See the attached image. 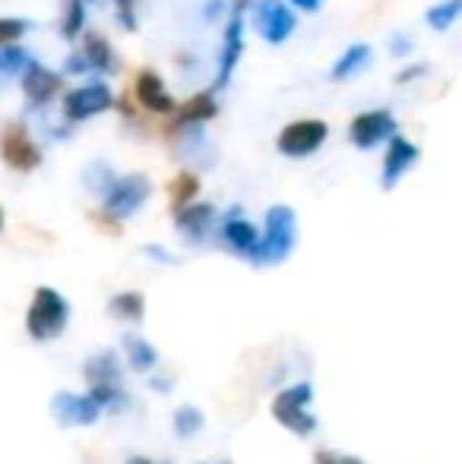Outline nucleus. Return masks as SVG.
Returning <instances> with one entry per match:
<instances>
[{"instance_id": "obj_1", "label": "nucleus", "mask_w": 462, "mask_h": 464, "mask_svg": "<svg viewBox=\"0 0 462 464\" xmlns=\"http://www.w3.org/2000/svg\"><path fill=\"white\" fill-rule=\"evenodd\" d=\"M298 244V215L291 206H272L266 212L263 240H260L257 253L251 256L253 266H279L291 256Z\"/></svg>"}, {"instance_id": "obj_2", "label": "nucleus", "mask_w": 462, "mask_h": 464, "mask_svg": "<svg viewBox=\"0 0 462 464\" xmlns=\"http://www.w3.org/2000/svg\"><path fill=\"white\" fill-rule=\"evenodd\" d=\"M70 323V304L57 287L42 285L32 297L29 310H25V332L32 342H54L64 335Z\"/></svg>"}, {"instance_id": "obj_3", "label": "nucleus", "mask_w": 462, "mask_h": 464, "mask_svg": "<svg viewBox=\"0 0 462 464\" xmlns=\"http://www.w3.org/2000/svg\"><path fill=\"white\" fill-rule=\"evenodd\" d=\"M310 401H314L310 382H295L272 398V417L295 436H310L317 433V417L310 414Z\"/></svg>"}, {"instance_id": "obj_4", "label": "nucleus", "mask_w": 462, "mask_h": 464, "mask_svg": "<svg viewBox=\"0 0 462 464\" xmlns=\"http://www.w3.org/2000/svg\"><path fill=\"white\" fill-rule=\"evenodd\" d=\"M152 193V184H149L143 174H127V178H117L112 189L102 196V212H108L112 218L123 221L130 215H136L143 208V202Z\"/></svg>"}, {"instance_id": "obj_5", "label": "nucleus", "mask_w": 462, "mask_h": 464, "mask_svg": "<svg viewBox=\"0 0 462 464\" xmlns=\"http://www.w3.org/2000/svg\"><path fill=\"white\" fill-rule=\"evenodd\" d=\"M329 127L323 121H295L279 133L276 146L285 159H308L327 142Z\"/></svg>"}, {"instance_id": "obj_6", "label": "nucleus", "mask_w": 462, "mask_h": 464, "mask_svg": "<svg viewBox=\"0 0 462 464\" xmlns=\"http://www.w3.org/2000/svg\"><path fill=\"white\" fill-rule=\"evenodd\" d=\"M102 404L99 398L89 392V395H74V392H57L51 398V414L61 427H93L102 417Z\"/></svg>"}, {"instance_id": "obj_7", "label": "nucleus", "mask_w": 462, "mask_h": 464, "mask_svg": "<svg viewBox=\"0 0 462 464\" xmlns=\"http://www.w3.org/2000/svg\"><path fill=\"white\" fill-rule=\"evenodd\" d=\"M114 104V95L105 82H93V86H80L74 92L64 95V117L70 123H80V121H89V117L102 114Z\"/></svg>"}, {"instance_id": "obj_8", "label": "nucleus", "mask_w": 462, "mask_h": 464, "mask_svg": "<svg viewBox=\"0 0 462 464\" xmlns=\"http://www.w3.org/2000/svg\"><path fill=\"white\" fill-rule=\"evenodd\" d=\"M349 136L358 149H374L380 142H389L396 136V117L387 108L380 111H364L351 121Z\"/></svg>"}, {"instance_id": "obj_9", "label": "nucleus", "mask_w": 462, "mask_h": 464, "mask_svg": "<svg viewBox=\"0 0 462 464\" xmlns=\"http://www.w3.org/2000/svg\"><path fill=\"white\" fill-rule=\"evenodd\" d=\"M257 32L266 44H282L289 42V35L295 32V13L282 0H263L257 6Z\"/></svg>"}, {"instance_id": "obj_10", "label": "nucleus", "mask_w": 462, "mask_h": 464, "mask_svg": "<svg viewBox=\"0 0 462 464\" xmlns=\"http://www.w3.org/2000/svg\"><path fill=\"white\" fill-rule=\"evenodd\" d=\"M244 4L247 0H234L231 6V19H229V29H225L222 38V57H219V76H216V89L229 86L234 67L241 61V51H244Z\"/></svg>"}, {"instance_id": "obj_11", "label": "nucleus", "mask_w": 462, "mask_h": 464, "mask_svg": "<svg viewBox=\"0 0 462 464\" xmlns=\"http://www.w3.org/2000/svg\"><path fill=\"white\" fill-rule=\"evenodd\" d=\"M4 161L16 171H35L42 165V149L29 136V130L19 123H6L4 130Z\"/></svg>"}, {"instance_id": "obj_12", "label": "nucleus", "mask_w": 462, "mask_h": 464, "mask_svg": "<svg viewBox=\"0 0 462 464\" xmlns=\"http://www.w3.org/2000/svg\"><path fill=\"white\" fill-rule=\"evenodd\" d=\"M418 155L421 152H418V146H415V142H408L406 136H393V140H389V146H387V155H383L380 187L393 189L408 171H412L415 165H418Z\"/></svg>"}, {"instance_id": "obj_13", "label": "nucleus", "mask_w": 462, "mask_h": 464, "mask_svg": "<svg viewBox=\"0 0 462 464\" xmlns=\"http://www.w3.org/2000/svg\"><path fill=\"white\" fill-rule=\"evenodd\" d=\"M212 225H216V206H210V202H191V206L174 212V227L187 244H203Z\"/></svg>"}, {"instance_id": "obj_14", "label": "nucleus", "mask_w": 462, "mask_h": 464, "mask_svg": "<svg viewBox=\"0 0 462 464\" xmlns=\"http://www.w3.org/2000/svg\"><path fill=\"white\" fill-rule=\"evenodd\" d=\"M136 98H140L143 108L155 111V114H172V111L181 108V104L172 98V92L165 89L162 76L152 73V70H143V73L136 76Z\"/></svg>"}, {"instance_id": "obj_15", "label": "nucleus", "mask_w": 462, "mask_h": 464, "mask_svg": "<svg viewBox=\"0 0 462 464\" xmlns=\"http://www.w3.org/2000/svg\"><path fill=\"white\" fill-rule=\"evenodd\" d=\"M222 240H225V246H229V250L238 253V256L251 259L253 253H257L263 234H260L247 218H241V212L234 208L231 218H225V225H222Z\"/></svg>"}, {"instance_id": "obj_16", "label": "nucleus", "mask_w": 462, "mask_h": 464, "mask_svg": "<svg viewBox=\"0 0 462 464\" xmlns=\"http://www.w3.org/2000/svg\"><path fill=\"white\" fill-rule=\"evenodd\" d=\"M23 89H25V98H29L35 108H42V104H48L51 98L57 95V89H61V76L51 73V70L42 67L38 61H32L23 73Z\"/></svg>"}, {"instance_id": "obj_17", "label": "nucleus", "mask_w": 462, "mask_h": 464, "mask_svg": "<svg viewBox=\"0 0 462 464\" xmlns=\"http://www.w3.org/2000/svg\"><path fill=\"white\" fill-rule=\"evenodd\" d=\"M83 370H86L89 385H121V361H117L114 351H99V354H93L83 363Z\"/></svg>"}, {"instance_id": "obj_18", "label": "nucleus", "mask_w": 462, "mask_h": 464, "mask_svg": "<svg viewBox=\"0 0 462 464\" xmlns=\"http://www.w3.org/2000/svg\"><path fill=\"white\" fill-rule=\"evenodd\" d=\"M216 111L219 108H216V95H212V92L193 95L178 108V127H200L203 121L216 117ZM178 127H174V130H178Z\"/></svg>"}, {"instance_id": "obj_19", "label": "nucleus", "mask_w": 462, "mask_h": 464, "mask_svg": "<svg viewBox=\"0 0 462 464\" xmlns=\"http://www.w3.org/2000/svg\"><path fill=\"white\" fill-rule=\"evenodd\" d=\"M108 313L114 319H123V323H143V316H146V297L140 291H121L112 297Z\"/></svg>"}, {"instance_id": "obj_20", "label": "nucleus", "mask_w": 462, "mask_h": 464, "mask_svg": "<svg viewBox=\"0 0 462 464\" xmlns=\"http://www.w3.org/2000/svg\"><path fill=\"white\" fill-rule=\"evenodd\" d=\"M370 61V44H351L346 48V54L339 57V61L333 63V80L342 82V80H351L355 73H361L364 67H368Z\"/></svg>"}, {"instance_id": "obj_21", "label": "nucleus", "mask_w": 462, "mask_h": 464, "mask_svg": "<svg viewBox=\"0 0 462 464\" xmlns=\"http://www.w3.org/2000/svg\"><path fill=\"white\" fill-rule=\"evenodd\" d=\"M123 354H127V363L136 372H149V370L155 367V363H159V354H155L152 344L143 342V338H136V335L123 338Z\"/></svg>"}, {"instance_id": "obj_22", "label": "nucleus", "mask_w": 462, "mask_h": 464, "mask_svg": "<svg viewBox=\"0 0 462 464\" xmlns=\"http://www.w3.org/2000/svg\"><path fill=\"white\" fill-rule=\"evenodd\" d=\"M83 54L89 57V63H93V70H102V73H108V70L114 67L112 44H108L102 35H95V32H89V35L83 38Z\"/></svg>"}, {"instance_id": "obj_23", "label": "nucleus", "mask_w": 462, "mask_h": 464, "mask_svg": "<svg viewBox=\"0 0 462 464\" xmlns=\"http://www.w3.org/2000/svg\"><path fill=\"white\" fill-rule=\"evenodd\" d=\"M459 16H462V0H440V4H434L431 10H428L425 19L434 32H447Z\"/></svg>"}, {"instance_id": "obj_24", "label": "nucleus", "mask_w": 462, "mask_h": 464, "mask_svg": "<svg viewBox=\"0 0 462 464\" xmlns=\"http://www.w3.org/2000/svg\"><path fill=\"white\" fill-rule=\"evenodd\" d=\"M29 63H32L29 51L19 48V44H13V42H4V48H0V73L19 76V73H25Z\"/></svg>"}, {"instance_id": "obj_25", "label": "nucleus", "mask_w": 462, "mask_h": 464, "mask_svg": "<svg viewBox=\"0 0 462 464\" xmlns=\"http://www.w3.org/2000/svg\"><path fill=\"white\" fill-rule=\"evenodd\" d=\"M203 411L193 408V404H184V408L174 411V433L181 436V440H191V436H197L200 430H203Z\"/></svg>"}, {"instance_id": "obj_26", "label": "nucleus", "mask_w": 462, "mask_h": 464, "mask_svg": "<svg viewBox=\"0 0 462 464\" xmlns=\"http://www.w3.org/2000/svg\"><path fill=\"white\" fill-rule=\"evenodd\" d=\"M197 189H200V180L193 178V174H178V178L172 180V187H168L174 212H178V208H184V206H191V199L197 196Z\"/></svg>"}, {"instance_id": "obj_27", "label": "nucleus", "mask_w": 462, "mask_h": 464, "mask_svg": "<svg viewBox=\"0 0 462 464\" xmlns=\"http://www.w3.org/2000/svg\"><path fill=\"white\" fill-rule=\"evenodd\" d=\"M83 180H86V187L93 189V193L105 196L108 189H112V184H114L117 178L112 174V168L102 165V161H95V165H89V168H86V174H83Z\"/></svg>"}, {"instance_id": "obj_28", "label": "nucleus", "mask_w": 462, "mask_h": 464, "mask_svg": "<svg viewBox=\"0 0 462 464\" xmlns=\"http://www.w3.org/2000/svg\"><path fill=\"white\" fill-rule=\"evenodd\" d=\"M83 19H86V0H70L67 16H64V38L76 42V35L83 32Z\"/></svg>"}, {"instance_id": "obj_29", "label": "nucleus", "mask_w": 462, "mask_h": 464, "mask_svg": "<svg viewBox=\"0 0 462 464\" xmlns=\"http://www.w3.org/2000/svg\"><path fill=\"white\" fill-rule=\"evenodd\" d=\"M29 32V19H0V42H16L19 35H25Z\"/></svg>"}, {"instance_id": "obj_30", "label": "nucleus", "mask_w": 462, "mask_h": 464, "mask_svg": "<svg viewBox=\"0 0 462 464\" xmlns=\"http://www.w3.org/2000/svg\"><path fill=\"white\" fill-rule=\"evenodd\" d=\"M117 16L127 29H136V16H133V0H117Z\"/></svg>"}, {"instance_id": "obj_31", "label": "nucleus", "mask_w": 462, "mask_h": 464, "mask_svg": "<svg viewBox=\"0 0 462 464\" xmlns=\"http://www.w3.org/2000/svg\"><path fill=\"white\" fill-rule=\"evenodd\" d=\"M86 70H93V63H89V57L83 51L67 61V73H86Z\"/></svg>"}, {"instance_id": "obj_32", "label": "nucleus", "mask_w": 462, "mask_h": 464, "mask_svg": "<svg viewBox=\"0 0 462 464\" xmlns=\"http://www.w3.org/2000/svg\"><path fill=\"white\" fill-rule=\"evenodd\" d=\"M421 73H428V63H412V67H406L396 76V82H412L415 76H421Z\"/></svg>"}, {"instance_id": "obj_33", "label": "nucleus", "mask_w": 462, "mask_h": 464, "mask_svg": "<svg viewBox=\"0 0 462 464\" xmlns=\"http://www.w3.org/2000/svg\"><path fill=\"white\" fill-rule=\"evenodd\" d=\"M143 253H146L149 259H159V263H174V259L168 256V253L162 250V246H143Z\"/></svg>"}, {"instance_id": "obj_34", "label": "nucleus", "mask_w": 462, "mask_h": 464, "mask_svg": "<svg viewBox=\"0 0 462 464\" xmlns=\"http://www.w3.org/2000/svg\"><path fill=\"white\" fill-rule=\"evenodd\" d=\"M408 48H412V42H408V38H402V35H396V38H393V54H396V57H406V54H408Z\"/></svg>"}, {"instance_id": "obj_35", "label": "nucleus", "mask_w": 462, "mask_h": 464, "mask_svg": "<svg viewBox=\"0 0 462 464\" xmlns=\"http://www.w3.org/2000/svg\"><path fill=\"white\" fill-rule=\"evenodd\" d=\"M289 4H295L298 10H304V13H317L323 0H289Z\"/></svg>"}, {"instance_id": "obj_36", "label": "nucleus", "mask_w": 462, "mask_h": 464, "mask_svg": "<svg viewBox=\"0 0 462 464\" xmlns=\"http://www.w3.org/2000/svg\"><path fill=\"white\" fill-rule=\"evenodd\" d=\"M127 464H159V461H152V459H143V455H136V459H130Z\"/></svg>"}, {"instance_id": "obj_37", "label": "nucleus", "mask_w": 462, "mask_h": 464, "mask_svg": "<svg viewBox=\"0 0 462 464\" xmlns=\"http://www.w3.org/2000/svg\"><path fill=\"white\" fill-rule=\"evenodd\" d=\"M336 464H364V461H361V459H351V455H346V459H339Z\"/></svg>"}]
</instances>
